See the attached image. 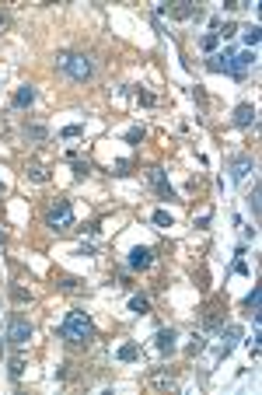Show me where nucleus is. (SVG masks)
<instances>
[{
	"label": "nucleus",
	"instance_id": "19",
	"mask_svg": "<svg viewBox=\"0 0 262 395\" xmlns=\"http://www.w3.org/2000/svg\"><path fill=\"white\" fill-rule=\"evenodd\" d=\"M7 371H11V378H21V375H25V360H21V357H11Z\"/></svg>",
	"mask_w": 262,
	"mask_h": 395
},
{
	"label": "nucleus",
	"instance_id": "6",
	"mask_svg": "<svg viewBox=\"0 0 262 395\" xmlns=\"http://www.w3.org/2000/svg\"><path fill=\"white\" fill-rule=\"evenodd\" d=\"M252 67H255V53H252V49H248V53H234V59H231V77L242 80Z\"/></svg>",
	"mask_w": 262,
	"mask_h": 395
},
{
	"label": "nucleus",
	"instance_id": "29",
	"mask_svg": "<svg viewBox=\"0 0 262 395\" xmlns=\"http://www.w3.org/2000/svg\"><path fill=\"white\" fill-rule=\"evenodd\" d=\"M11 294H14V301H28V297H32V294H25L21 287H11Z\"/></svg>",
	"mask_w": 262,
	"mask_h": 395
},
{
	"label": "nucleus",
	"instance_id": "7",
	"mask_svg": "<svg viewBox=\"0 0 262 395\" xmlns=\"http://www.w3.org/2000/svg\"><path fill=\"white\" fill-rule=\"evenodd\" d=\"M234 126H242V130H248V126H255V122H259V112H255V105H248V101H245V105H238V109H234Z\"/></svg>",
	"mask_w": 262,
	"mask_h": 395
},
{
	"label": "nucleus",
	"instance_id": "26",
	"mask_svg": "<svg viewBox=\"0 0 262 395\" xmlns=\"http://www.w3.org/2000/svg\"><path fill=\"white\" fill-rule=\"evenodd\" d=\"M126 140H129V143H140V140H143V126H133V130L126 133Z\"/></svg>",
	"mask_w": 262,
	"mask_h": 395
},
{
	"label": "nucleus",
	"instance_id": "2",
	"mask_svg": "<svg viewBox=\"0 0 262 395\" xmlns=\"http://www.w3.org/2000/svg\"><path fill=\"white\" fill-rule=\"evenodd\" d=\"M56 67H60L70 80H77V84L95 77V63H91L88 53H60V56H56Z\"/></svg>",
	"mask_w": 262,
	"mask_h": 395
},
{
	"label": "nucleus",
	"instance_id": "4",
	"mask_svg": "<svg viewBox=\"0 0 262 395\" xmlns=\"http://www.w3.org/2000/svg\"><path fill=\"white\" fill-rule=\"evenodd\" d=\"M32 339V325L25 322V318H11V325H7V343L11 346H25Z\"/></svg>",
	"mask_w": 262,
	"mask_h": 395
},
{
	"label": "nucleus",
	"instance_id": "10",
	"mask_svg": "<svg viewBox=\"0 0 262 395\" xmlns=\"http://www.w3.org/2000/svg\"><path fill=\"white\" fill-rule=\"evenodd\" d=\"M231 59H234V53H231V49H224V53H217V56H210L206 59V67H210V70H217V74H231Z\"/></svg>",
	"mask_w": 262,
	"mask_h": 395
},
{
	"label": "nucleus",
	"instance_id": "16",
	"mask_svg": "<svg viewBox=\"0 0 262 395\" xmlns=\"http://www.w3.org/2000/svg\"><path fill=\"white\" fill-rule=\"evenodd\" d=\"M28 178H32V182H49V172H46V168H42V164H32V168H28Z\"/></svg>",
	"mask_w": 262,
	"mask_h": 395
},
{
	"label": "nucleus",
	"instance_id": "28",
	"mask_svg": "<svg viewBox=\"0 0 262 395\" xmlns=\"http://www.w3.org/2000/svg\"><path fill=\"white\" fill-rule=\"evenodd\" d=\"M234 273H248V266H245V259H242V252H238V259H234Z\"/></svg>",
	"mask_w": 262,
	"mask_h": 395
},
{
	"label": "nucleus",
	"instance_id": "31",
	"mask_svg": "<svg viewBox=\"0 0 262 395\" xmlns=\"http://www.w3.org/2000/svg\"><path fill=\"white\" fill-rule=\"evenodd\" d=\"M0 189H4V182H0Z\"/></svg>",
	"mask_w": 262,
	"mask_h": 395
},
{
	"label": "nucleus",
	"instance_id": "15",
	"mask_svg": "<svg viewBox=\"0 0 262 395\" xmlns=\"http://www.w3.org/2000/svg\"><path fill=\"white\" fill-rule=\"evenodd\" d=\"M137 354H140V350H137V343H122L119 346V360H126V364H129V360H137Z\"/></svg>",
	"mask_w": 262,
	"mask_h": 395
},
{
	"label": "nucleus",
	"instance_id": "27",
	"mask_svg": "<svg viewBox=\"0 0 262 395\" xmlns=\"http://www.w3.org/2000/svg\"><path fill=\"white\" fill-rule=\"evenodd\" d=\"M248 206H252V214H259V189H252V199H248Z\"/></svg>",
	"mask_w": 262,
	"mask_h": 395
},
{
	"label": "nucleus",
	"instance_id": "25",
	"mask_svg": "<svg viewBox=\"0 0 262 395\" xmlns=\"http://www.w3.org/2000/svg\"><path fill=\"white\" fill-rule=\"evenodd\" d=\"M81 133H84V126H67V130H63L60 137H63V140H77Z\"/></svg>",
	"mask_w": 262,
	"mask_h": 395
},
{
	"label": "nucleus",
	"instance_id": "8",
	"mask_svg": "<svg viewBox=\"0 0 262 395\" xmlns=\"http://www.w3.org/2000/svg\"><path fill=\"white\" fill-rule=\"evenodd\" d=\"M248 172H255V161L248 158V154H242V158L231 161V178H234V182H245Z\"/></svg>",
	"mask_w": 262,
	"mask_h": 395
},
{
	"label": "nucleus",
	"instance_id": "14",
	"mask_svg": "<svg viewBox=\"0 0 262 395\" xmlns=\"http://www.w3.org/2000/svg\"><path fill=\"white\" fill-rule=\"evenodd\" d=\"M129 311H137V315H147V311H150V301H147L143 294H133V297H129Z\"/></svg>",
	"mask_w": 262,
	"mask_h": 395
},
{
	"label": "nucleus",
	"instance_id": "3",
	"mask_svg": "<svg viewBox=\"0 0 262 395\" xmlns=\"http://www.w3.org/2000/svg\"><path fill=\"white\" fill-rule=\"evenodd\" d=\"M46 227H53V231H70L74 227V206H70V199H56L46 210Z\"/></svg>",
	"mask_w": 262,
	"mask_h": 395
},
{
	"label": "nucleus",
	"instance_id": "1",
	"mask_svg": "<svg viewBox=\"0 0 262 395\" xmlns=\"http://www.w3.org/2000/svg\"><path fill=\"white\" fill-rule=\"evenodd\" d=\"M60 332L70 339V343H77V346H88V343H95V336H98V332H95V322L84 315V311H77V308H74V311H67Z\"/></svg>",
	"mask_w": 262,
	"mask_h": 395
},
{
	"label": "nucleus",
	"instance_id": "30",
	"mask_svg": "<svg viewBox=\"0 0 262 395\" xmlns=\"http://www.w3.org/2000/svg\"><path fill=\"white\" fill-rule=\"evenodd\" d=\"M0 25H7V14H0Z\"/></svg>",
	"mask_w": 262,
	"mask_h": 395
},
{
	"label": "nucleus",
	"instance_id": "22",
	"mask_svg": "<svg viewBox=\"0 0 262 395\" xmlns=\"http://www.w3.org/2000/svg\"><path fill=\"white\" fill-rule=\"evenodd\" d=\"M25 137H32V140H46L49 133H46V126H25Z\"/></svg>",
	"mask_w": 262,
	"mask_h": 395
},
{
	"label": "nucleus",
	"instance_id": "18",
	"mask_svg": "<svg viewBox=\"0 0 262 395\" xmlns=\"http://www.w3.org/2000/svg\"><path fill=\"white\" fill-rule=\"evenodd\" d=\"M70 161H74V175L77 178H84L88 172H91V164H88V161H77V154H70Z\"/></svg>",
	"mask_w": 262,
	"mask_h": 395
},
{
	"label": "nucleus",
	"instance_id": "5",
	"mask_svg": "<svg viewBox=\"0 0 262 395\" xmlns=\"http://www.w3.org/2000/svg\"><path fill=\"white\" fill-rule=\"evenodd\" d=\"M147 178H150V185L158 189V196H161V199H175V189L168 185V178H164V172L158 168V164H154V168H147Z\"/></svg>",
	"mask_w": 262,
	"mask_h": 395
},
{
	"label": "nucleus",
	"instance_id": "13",
	"mask_svg": "<svg viewBox=\"0 0 262 395\" xmlns=\"http://www.w3.org/2000/svg\"><path fill=\"white\" fill-rule=\"evenodd\" d=\"M154 343H158V350H161V354H168V350H175V332H171V329H158Z\"/></svg>",
	"mask_w": 262,
	"mask_h": 395
},
{
	"label": "nucleus",
	"instance_id": "24",
	"mask_svg": "<svg viewBox=\"0 0 262 395\" xmlns=\"http://www.w3.org/2000/svg\"><path fill=\"white\" fill-rule=\"evenodd\" d=\"M217 42H221V39H217V32H210V35H203V42H200V46L206 49V53H210V49H217Z\"/></svg>",
	"mask_w": 262,
	"mask_h": 395
},
{
	"label": "nucleus",
	"instance_id": "20",
	"mask_svg": "<svg viewBox=\"0 0 262 395\" xmlns=\"http://www.w3.org/2000/svg\"><path fill=\"white\" fill-rule=\"evenodd\" d=\"M154 224H158V227H171L175 220H171V214H168V210H154Z\"/></svg>",
	"mask_w": 262,
	"mask_h": 395
},
{
	"label": "nucleus",
	"instance_id": "17",
	"mask_svg": "<svg viewBox=\"0 0 262 395\" xmlns=\"http://www.w3.org/2000/svg\"><path fill=\"white\" fill-rule=\"evenodd\" d=\"M245 46H248V49H255V46H259V25L245 28Z\"/></svg>",
	"mask_w": 262,
	"mask_h": 395
},
{
	"label": "nucleus",
	"instance_id": "9",
	"mask_svg": "<svg viewBox=\"0 0 262 395\" xmlns=\"http://www.w3.org/2000/svg\"><path fill=\"white\" fill-rule=\"evenodd\" d=\"M150 262H154V252H150L147 245H137V248L129 252V266H133V269H147Z\"/></svg>",
	"mask_w": 262,
	"mask_h": 395
},
{
	"label": "nucleus",
	"instance_id": "12",
	"mask_svg": "<svg viewBox=\"0 0 262 395\" xmlns=\"http://www.w3.org/2000/svg\"><path fill=\"white\" fill-rule=\"evenodd\" d=\"M168 14L171 18H200V7L196 4H175V7H168Z\"/></svg>",
	"mask_w": 262,
	"mask_h": 395
},
{
	"label": "nucleus",
	"instance_id": "23",
	"mask_svg": "<svg viewBox=\"0 0 262 395\" xmlns=\"http://www.w3.org/2000/svg\"><path fill=\"white\" fill-rule=\"evenodd\" d=\"M231 35H238V25H234V21H227V25H224L221 32H217V39H231Z\"/></svg>",
	"mask_w": 262,
	"mask_h": 395
},
{
	"label": "nucleus",
	"instance_id": "11",
	"mask_svg": "<svg viewBox=\"0 0 262 395\" xmlns=\"http://www.w3.org/2000/svg\"><path fill=\"white\" fill-rule=\"evenodd\" d=\"M32 101H35V88H32V84H21L18 91H14V105H18V109H28Z\"/></svg>",
	"mask_w": 262,
	"mask_h": 395
},
{
	"label": "nucleus",
	"instance_id": "21",
	"mask_svg": "<svg viewBox=\"0 0 262 395\" xmlns=\"http://www.w3.org/2000/svg\"><path fill=\"white\" fill-rule=\"evenodd\" d=\"M245 308H248V311H259V283L252 287V294L245 297Z\"/></svg>",
	"mask_w": 262,
	"mask_h": 395
}]
</instances>
